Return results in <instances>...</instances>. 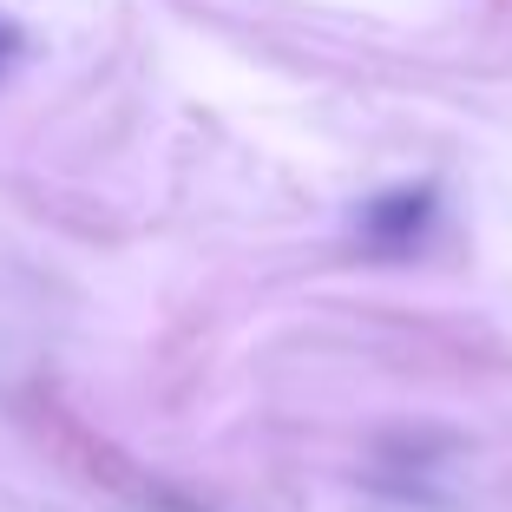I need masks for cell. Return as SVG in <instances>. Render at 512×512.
Wrapping results in <instances>:
<instances>
[{
    "instance_id": "obj_1",
    "label": "cell",
    "mask_w": 512,
    "mask_h": 512,
    "mask_svg": "<svg viewBox=\"0 0 512 512\" xmlns=\"http://www.w3.org/2000/svg\"><path fill=\"white\" fill-rule=\"evenodd\" d=\"M427 217H434V191H394L362 211V237L375 250H414L427 237Z\"/></svg>"
},
{
    "instance_id": "obj_2",
    "label": "cell",
    "mask_w": 512,
    "mask_h": 512,
    "mask_svg": "<svg viewBox=\"0 0 512 512\" xmlns=\"http://www.w3.org/2000/svg\"><path fill=\"white\" fill-rule=\"evenodd\" d=\"M7 60H14V27L0 20V73H7Z\"/></svg>"
}]
</instances>
